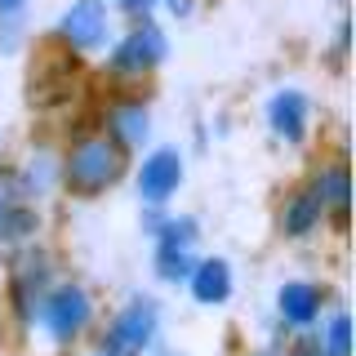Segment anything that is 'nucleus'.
Here are the masks:
<instances>
[{
  "instance_id": "nucleus-8",
  "label": "nucleus",
  "mask_w": 356,
  "mask_h": 356,
  "mask_svg": "<svg viewBox=\"0 0 356 356\" xmlns=\"http://www.w3.org/2000/svg\"><path fill=\"white\" fill-rule=\"evenodd\" d=\"M192 236L196 227L192 222H165L161 227V250H156V272L165 276V281H183V276H192Z\"/></svg>"
},
{
  "instance_id": "nucleus-6",
  "label": "nucleus",
  "mask_w": 356,
  "mask_h": 356,
  "mask_svg": "<svg viewBox=\"0 0 356 356\" xmlns=\"http://www.w3.org/2000/svg\"><path fill=\"white\" fill-rule=\"evenodd\" d=\"M85 321H89V298L81 285H58L44 298V325L58 343H72L85 330Z\"/></svg>"
},
{
  "instance_id": "nucleus-10",
  "label": "nucleus",
  "mask_w": 356,
  "mask_h": 356,
  "mask_svg": "<svg viewBox=\"0 0 356 356\" xmlns=\"http://www.w3.org/2000/svg\"><path fill=\"white\" fill-rule=\"evenodd\" d=\"M267 116H272V129L281 134L285 143H298V138H303V129H307V98L298 94V89H285V94L272 98Z\"/></svg>"
},
{
  "instance_id": "nucleus-5",
  "label": "nucleus",
  "mask_w": 356,
  "mask_h": 356,
  "mask_svg": "<svg viewBox=\"0 0 356 356\" xmlns=\"http://www.w3.org/2000/svg\"><path fill=\"white\" fill-rule=\"evenodd\" d=\"M36 232V209L22 192L18 174L0 170V245H18Z\"/></svg>"
},
{
  "instance_id": "nucleus-9",
  "label": "nucleus",
  "mask_w": 356,
  "mask_h": 356,
  "mask_svg": "<svg viewBox=\"0 0 356 356\" xmlns=\"http://www.w3.org/2000/svg\"><path fill=\"white\" fill-rule=\"evenodd\" d=\"M178 178H183V161H178V152H156L143 161V174H138V187L147 200H165L178 187Z\"/></svg>"
},
{
  "instance_id": "nucleus-11",
  "label": "nucleus",
  "mask_w": 356,
  "mask_h": 356,
  "mask_svg": "<svg viewBox=\"0 0 356 356\" xmlns=\"http://www.w3.org/2000/svg\"><path fill=\"white\" fill-rule=\"evenodd\" d=\"M192 294L200 303H222L232 294V267L222 259H205L192 267Z\"/></svg>"
},
{
  "instance_id": "nucleus-14",
  "label": "nucleus",
  "mask_w": 356,
  "mask_h": 356,
  "mask_svg": "<svg viewBox=\"0 0 356 356\" xmlns=\"http://www.w3.org/2000/svg\"><path fill=\"white\" fill-rule=\"evenodd\" d=\"M312 192L321 196V209H330L339 222L348 218V170H343V165H334L330 174H321Z\"/></svg>"
},
{
  "instance_id": "nucleus-15",
  "label": "nucleus",
  "mask_w": 356,
  "mask_h": 356,
  "mask_svg": "<svg viewBox=\"0 0 356 356\" xmlns=\"http://www.w3.org/2000/svg\"><path fill=\"white\" fill-rule=\"evenodd\" d=\"M325 209H321V196L316 192H303V196H294L285 205V218H281V227H285V236H303V232L316 222Z\"/></svg>"
},
{
  "instance_id": "nucleus-17",
  "label": "nucleus",
  "mask_w": 356,
  "mask_h": 356,
  "mask_svg": "<svg viewBox=\"0 0 356 356\" xmlns=\"http://www.w3.org/2000/svg\"><path fill=\"white\" fill-rule=\"evenodd\" d=\"M120 5H125L129 14H147V9H152V0H120Z\"/></svg>"
},
{
  "instance_id": "nucleus-13",
  "label": "nucleus",
  "mask_w": 356,
  "mask_h": 356,
  "mask_svg": "<svg viewBox=\"0 0 356 356\" xmlns=\"http://www.w3.org/2000/svg\"><path fill=\"white\" fill-rule=\"evenodd\" d=\"M316 312H321V294H316V285L294 281V285H285V289H281V316L289 321V325H307V321H316Z\"/></svg>"
},
{
  "instance_id": "nucleus-3",
  "label": "nucleus",
  "mask_w": 356,
  "mask_h": 356,
  "mask_svg": "<svg viewBox=\"0 0 356 356\" xmlns=\"http://www.w3.org/2000/svg\"><path fill=\"white\" fill-rule=\"evenodd\" d=\"M165 58V36L156 22H143V27H134L125 40H120V49L111 54V76L116 81H138V76H147L156 63Z\"/></svg>"
},
{
  "instance_id": "nucleus-7",
  "label": "nucleus",
  "mask_w": 356,
  "mask_h": 356,
  "mask_svg": "<svg viewBox=\"0 0 356 356\" xmlns=\"http://www.w3.org/2000/svg\"><path fill=\"white\" fill-rule=\"evenodd\" d=\"M58 36L72 44V49H94V44H103V36H107L103 0H76L58 22Z\"/></svg>"
},
{
  "instance_id": "nucleus-4",
  "label": "nucleus",
  "mask_w": 356,
  "mask_h": 356,
  "mask_svg": "<svg viewBox=\"0 0 356 356\" xmlns=\"http://www.w3.org/2000/svg\"><path fill=\"white\" fill-rule=\"evenodd\" d=\"M152 334H156V303L152 298H129L107 334V352L111 356H138L152 343Z\"/></svg>"
},
{
  "instance_id": "nucleus-12",
  "label": "nucleus",
  "mask_w": 356,
  "mask_h": 356,
  "mask_svg": "<svg viewBox=\"0 0 356 356\" xmlns=\"http://www.w3.org/2000/svg\"><path fill=\"white\" fill-rule=\"evenodd\" d=\"M107 134L120 143V147H134V143L147 138V111H143V103H120V107H111Z\"/></svg>"
},
{
  "instance_id": "nucleus-2",
  "label": "nucleus",
  "mask_w": 356,
  "mask_h": 356,
  "mask_svg": "<svg viewBox=\"0 0 356 356\" xmlns=\"http://www.w3.org/2000/svg\"><path fill=\"white\" fill-rule=\"evenodd\" d=\"M125 174V147H120L111 134H89L72 147L63 165V183L72 187L76 196H98L107 192L116 178Z\"/></svg>"
},
{
  "instance_id": "nucleus-18",
  "label": "nucleus",
  "mask_w": 356,
  "mask_h": 356,
  "mask_svg": "<svg viewBox=\"0 0 356 356\" xmlns=\"http://www.w3.org/2000/svg\"><path fill=\"white\" fill-rule=\"evenodd\" d=\"M22 5H27V0H0V14H18Z\"/></svg>"
},
{
  "instance_id": "nucleus-19",
  "label": "nucleus",
  "mask_w": 356,
  "mask_h": 356,
  "mask_svg": "<svg viewBox=\"0 0 356 356\" xmlns=\"http://www.w3.org/2000/svg\"><path fill=\"white\" fill-rule=\"evenodd\" d=\"M170 9L174 14H187V0H170Z\"/></svg>"
},
{
  "instance_id": "nucleus-1",
  "label": "nucleus",
  "mask_w": 356,
  "mask_h": 356,
  "mask_svg": "<svg viewBox=\"0 0 356 356\" xmlns=\"http://www.w3.org/2000/svg\"><path fill=\"white\" fill-rule=\"evenodd\" d=\"M85 81V67L76 58V49L63 36L44 40L36 54H31V72H27V103L36 111L63 107L76 98V89Z\"/></svg>"
},
{
  "instance_id": "nucleus-20",
  "label": "nucleus",
  "mask_w": 356,
  "mask_h": 356,
  "mask_svg": "<svg viewBox=\"0 0 356 356\" xmlns=\"http://www.w3.org/2000/svg\"><path fill=\"white\" fill-rule=\"evenodd\" d=\"M98 356H111V352H98Z\"/></svg>"
},
{
  "instance_id": "nucleus-16",
  "label": "nucleus",
  "mask_w": 356,
  "mask_h": 356,
  "mask_svg": "<svg viewBox=\"0 0 356 356\" xmlns=\"http://www.w3.org/2000/svg\"><path fill=\"white\" fill-rule=\"evenodd\" d=\"M352 348V325H348V316H339L330 325V343H325V356H348Z\"/></svg>"
}]
</instances>
